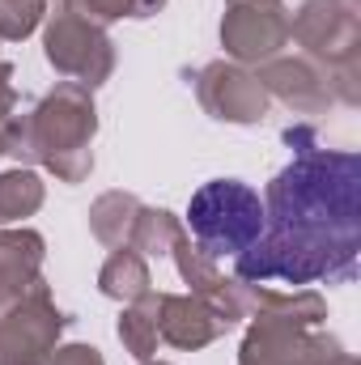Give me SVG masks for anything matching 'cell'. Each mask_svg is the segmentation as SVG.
Wrapping results in <instances>:
<instances>
[{"mask_svg":"<svg viewBox=\"0 0 361 365\" xmlns=\"http://www.w3.org/2000/svg\"><path fill=\"white\" fill-rule=\"evenodd\" d=\"M293 162L268 182L264 230L234 255V276L247 284H345L357 276L361 251V158L319 149L310 128H289Z\"/></svg>","mask_w":361,"mask_h":365,"instance_id":"obj_1","label":"cell"},{"mask_svg":"<svg viewBox=\"0 0 361 365\" xmlns=\"http://www.w3.org/2000/svg\"><path fill=\"white\" fill-rule=\"evenodd\" d=\"M93 136H98L93 90L77 81H60L51 93L39 98L30 115L13 119L9 158L39 162L60 182H86L93 170Z\"/></svg>","mask_w":361,"mask_h":365,"instance_id":"obj_2","label":"cell"},{"mask_svg":"<svg viewBox=\"0 0 361 365\" xmlns=\"http://www.w3.org/2000/svg\"><path fill=\"white\" fill-rule=\"evenodd\" d=\"M187 230H191L195 247L208 259L247 251L260 238V230H264L260 191H251L247 182H238V179L204 182L191 195V204H187Z\"/></svg>","mask_w":361,"mask_h":365,"instance_id":"obj_3","label":"cell"},{"mask_svg":"<svg viewBox=\"0 0 361 365\" xmlns=\"http://www.w3.org/2000/svg\"><path fill=\"white\" fill-rule=\"evenodd\" d=\"M64 327L68 319L51 302V289L43 280L21 297L0 302V365H43Z\"/></svg>","mask_w":361,"mask_h":365,"instance_id":"obj_4","label":"cell"},{"mask_svg":"<svg viewBox=\"0 0 361 365\" xmlns=\"http://www.w3.org/2000/svg\"><path fill=\"white\" fill-rule=\"evenodd\" d=\"M43 56L60 77H68L86 90H98L102 81H111L115 60H119L115 43L106 38L102 26H93L86 17H73L64 9L51 13V21L43 30Z\"/></svg>","mask_w":361,"mask_h":365,"instance_id":"obj_5","label":"cell"},{"mask_svg":"<svg viewBox=\"0 0 361 365\" xmlns=\"http://www.w3.org/2000/svg\"><path fill=\"white\" fill-rule=\"evenodd\" d=\"M289 38L319 68H340L361 60V13L336 0H302L289 13Z\"/></svg>","mask_w":361,"mask_h":365,"instance_id":"obj_6","label":"cell"},{"mask_svg":"<svg viewBox=\"0 0 361 365\" xmlns=\"http://www.w3.org/2000/svg\"><path fill=\"white\" fill-rule=\"evenodd\" d=\"M285 43H289V9L280 0L230 4L221 17V47L243 68H260L276 60Z\"/></svg>","mask_w":361,"mask_h":365,"instance_id":"obj_7","label":"cell"},{"mask_svg":"<svg viewBox=\"0 0 361 365\" xmlns=\"http://www.w3.org/2000/svg\"><path fill=\"white\" fill-rule=\"evenodd\" d=\"M340 353L336 336H323L315 327H293L268 314H255L243 349H238V365H327Z\"/></svg>","mask_w":361,"mask_h":365,"instance_id":"obj_8","label":"cell"},{"mask_svg":"<svg viewBox=\"0 0 361 365\" xmlns=\"http://www.w3.org/2000/svg\"><path fill=\"white\" fill-rule=\"evenodd\" d=\"M195 102L204 106V115L221 119V123H260L268 115V93L260 86V77L234 60H213L204 64L195 77Z\"/></svg>","mask_w":361,"mask_h":365,"instance_id":"obj_9","label":"cell"},{"mask_svg":"<svg viewBox=\"0 0 361 365\" xmlns=\"http://www.w3.org/2000/svg\"><path fill=\"white\" fill-rule=\"evenodd\" d=\"M175 268H179L183 284H191V297H200L208 310H217L225 323L251 319V284L238 276H221L217 259H208L191 238H183L179 247L171 251Z\"/></svg>","mask_w":361,"mask_h":365,"instance_id":"obj_10","label":"cell"},{"mask_svg":"<svg viewBox=\"0 0 361 365\" xmlns=\"http://www.w3.org/2000/svg\"><path fill=\"white\" fill-rule=\"evenodd\" d=\"M255 77H260L264 93L285 102L293 115H323L327 106H336L323 68L306 56H276V60L255 68Z\"/></svg>","mask_w":361,"mask_h":365,"instance_id":"obj_11","label":"cell"},{"mask_svg":"<svg viewBox=\"0 0 361 365\" xmlns=\"http://www.w3.org/2000/svg\"><path fill=\"white\" fill-rule=\"evenodd\" d=\"M225 319L217 310H208L200 297L191 293H158V336L183 349V353H195V349H208L217 336H225Z\"/></svg>","mask_w":361,"mask_h":365,"instance_id":"obj_12","label":"cell"},{"mask_svg":"<svg viewBox=\"0 0 361 365\" xmlns=\"http://www.w3.org/2000/svg\"><path fill=\"white\" fill-rule=\"evenodd\" d=\"M47 242L34 230H0V302H13L30 293L43 280Z\"/></svg>","mask_w":361,"mask_h":365,"instance_id":"obj_13","label":"cell"},{"mask_svg":"<svg viewBox=\"0 0 361 365\" xmlns=\"http://www.w3.org/2000/svg\"><path fill=\"white\" fill-rule=\"evenodd\" d=\"M98 289H102V297H111V302H136V297H145L149 289H153V276H149V259L145 255H136L132 247H115L111 251V259L102 264V272H98Z\"/></svg>","mask_w":361,"mask_h":365,"instance_id":"obj_14","label":"cell"},{"mask_svg":"<svg viewBox=\"0 0 361 365\" xmlns=\"http://www.w3.org/2000/svg\"><path fill=\"white\" fill-rule=\"evenodd\" d=\"M145 204L132 191H106L90 204V234L102 247H128V234L136 225V212Z\"/></svg>","mask_w":361,"mask_h":365,"instance_id":"obj_15","label":"cell"},{"mask_svg":"<svg viewBox=\"0 0 361 365\" xmlns=\"http://www.w3.org/2000/svg\"><path fill=\"white\" fill-rule=\"evenodd\" d=\"M183 238H187V230H183V221L175 212H166V208H141L136 225L128 234V247L136 255H145V259H158V255H171Z\"/></svg>","mask_w":361,"mask_h":365,"instance_id":"obj_16","label":"cell"},{"mask_svg":"<svg viewBox=\"0 0 361 365\" xmlns=\"http://www.w3.org/2000/svg\"><path fill=\"white\" fill-rule=\"evenodd\" d=\"M119 340H123V349H128L136 361L158 357L162 336H158V293H153V289H149L145 297H136V302L123 306V314H119Z\"/></svg>","mask_w":361,"mask_h":365,"instance_id":"obj_17","label":"cell"},{"mask_svg":"<svg viewBox=\"0 0 361 365\" xmlns=\"http://www.w3.org/2000/svg\"><path fill=\"white\" fill-rule=\"evenodd\" d=\"M43 195H47V187L30 166L4 170L0 175V225H17V221L34 217L43 208Z\"/></svg>","mask_w":361,"mask_h":365,"instance_id":"obj_18","label":"cell"},{"mask_svg":"<svg viewBox=\"0 0 361 365\" xmlns=\"http://www.w3.org/2000/svg\"><path fill=\"white\" fill-rule=\"evenodd\" d=\"M166 0H64V13L86 17L93 26H111L119 17H153Z\"/></svg>","mask_w":361,"mask_h":365,"instance_id":"obj_19","label":"cell"},{"mask_svg":"<svg viewBox=\"0 0 361 365\" xmlns=\"http://www.w3.org/2000/svg\"><path fill=\"white\" fill-rule=\"evenodd\" d=\"M47 17V0H0V38H30Z\"/></svg>","mask_w":361,"mask_h":365,"instance_id":"obj_20","label":"cell"},{"mask_svg":"<svg viewBox=\"0 0 361 365\" xmlns=\"http://www.w3.org/2000/svg\"><path fill=\"white\" fill-rule=\"evenodd\" d=\"M17 119V90H13V68L0 60V158L9 153V132Z\"/></svg>","mask_w":361,"mask_h":365,"instance_id":"obj_21","label":"cell"},{"mask_svg":"<svg viewBox=\"0 0 361 365\" xmlns=\"http://www.w3.org/2000/svg\"><path fill=\"white\" fill-rule=\"evenodd\" d=\"M43 365H106L93 344H56Z\"/></svg>","mask_w":361,"mask_h":365,"instance_id":"obj_22","label":"cell"},{"mask_svg":"<svg viewBox=\"0 0 361 365\" xmlns=\"http://www.w3.org/2000/svg\"><path fill=\"white\" fill-rule=\"evenodd\" d=\"M327 365H357V357H353V353H345V349H340V353H336V357H332V361Z\"/></svg>","mask_w":361,"mask_h":365,"instance_id":"obj_23","label":"cell"},{"mask_svg":"<svg viewBox=\"0 0 361 365\" xmlns=\"http://www.w3.org/2000/svg\"><path fill=\"white\" fill-rule=\"evenodd\" d=\"M336 4H345V9H357V13H361V0H336Z\"/></svg>","mask_w":361,"mask_h":365,"instance_id":"obj_24","label":"cell"},{"mask_svg":"<svg viewBox=\"0 0 361 365\" xmlns=\"http://www.w3.org/2000/svg\"><path fill=\"white\" fill-rule=\"evenodd\" d=\"M136 365H171V361H158V357H149V361H136Z\"/></svg>","mask_w":361,"mask_h":365,"instance_id":"obj_25","label":"cell"},{"mask_svg":"<svg viewBox=\"0 0 361 365\" xmlns=\"http://www.w3.org/2000/svg\"><path fill=\"white\" fill-rule=\"evenodd\" d=\"M230 4H255V0H230Z\"/></svg>","mask_w":361,"mask_h":365,"instance_id":"obj_26","label":"cell"}]
</instances>
